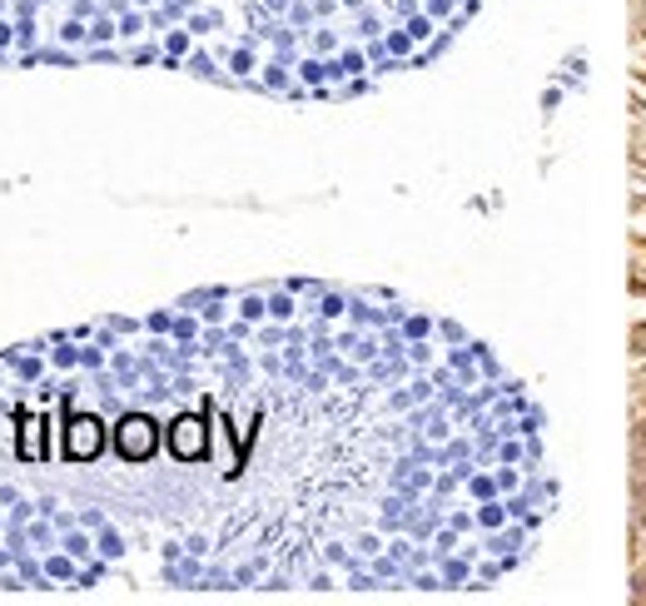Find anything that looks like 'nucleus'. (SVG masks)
<instances>
[{"label":"nucleus","mask_w":646,"mask_h":606,"mask_svg":"<svg viewBox=\"0 0 646 606\" xmlns=\"http://www.w3.org/2000/svg\"><path fill=\"white\" fill-rule=\"evenodd\" d=\"M114 442H119V457L144 462V457L154 452V422H149V417H139V412H129V417L114 427Z\"/></svg>","instance_id":"f257e3e1"},{"label":"nucleus","mask_w":646,"mask_h":606,"mask_svg":"<svg viewBox=\"0 0 646 606\" xmlns=\"http://www.w3.org/2000/svg\"><path fill=\"white\" fill-rule=\"evenodd\" d=\"M169 447H174V457H184V462H199L204 452H209V427H204V417H179L174 422V432H169Z\"/></svg>","instance_id":"f03ea898"},{"label":"nucleus","mask_w":646,"mask_h":606,"mask_svg":"<svg viewBox=\"0 0 646 606\" xmlns=\"http://www.w3.org/2000/svg\"><path fill=\"white\" fill-rule=\"evenodd\" d=\"M100 447H105V432H100V422H95V417H75V422H70V432H65V452L85 462V457H95Z\"/></svg>","instance_id":"7ed1b4c3"}]
</instances>
